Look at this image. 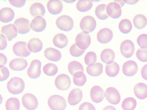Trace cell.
<instances>
[{"label": "cell", "instance_id": "6da1fadb", "mask_svg": "<svg viewBox=\"0 0 147 110\" xmlns=\"http://www.w3.org/2000/svg\"><path fill=\"white\" fill-rule=\"evenodd\" d=\"M25 88L23 80L18 77L11 78L7 84V88L11 94L18 95L22 93Z\"/></svg>", "mask_w": 147, "mask_h": 110}, {"label": "cell", "instance_id": "7a4b0ae2", "mask_svg": "<svg viewBox=\"0 0 147 110\" xmlns=\"http://www.w3.org/2000/svg\"><path fill=\"white\" fill-rule=\"evenodd\" d=\"M48 104L51 110H64L67 106V103L65 98L57 95L50 96L48 99Z\"/></svg>", "mask_w": 147, "mask_h": 110}, {"label": "cell", "instance_id": "3957f363", "mask_svg": "<svg viewBox=\"0 0 147 110\" xmlns=\"http://www.w3.org/2000/svg\"><path fill=\"white\" fill-rule=\"evenodd\" d=\"M56 24L57 28L61 30L68 32L73 28L74 22L69 16L63 15L59 17L57 19Z\"/></svg>", "mask_w": 147, "mask_h": 110}, {"label": "cell", "instance_id": "277c9868", "mask_svg": "<svg viewBox=\"0 0 147 110\" xmlns=\"http://www.w3.org/2000/svg\"><path fill=\"white\" fill-rule=\"evenodd\" d=\"M80 27L83 32L86 34L90 33L95 29L96 21L92 16L87 15L84 17L81 20Z\"/></svg>", "mask_w": 147, "mask_h": 110}, {"label": "cell", "instance_id": "5b68a950", "mask_svg": "<svg viewBox=\"0 0 147 110\" xmlns=\"http://www.w3.org/2000/svg\"><path fill=\"white\" fill-rule=\"evenodd\" d=\"M22 101L23 106L28 110H35L38 105L37 98L30 93L24 95L22 97Z\"/></svg>", "mask_w": 147, "mask_h": 110}, {"label": "cell", "instance_id": "8992f818", "mask_svg": "<svg viewBox=\"0 0 147 110\" xmlns=\"http://www.w3.org/2000/svg\"><path fill=\"white\" fill-rule=\"evenodd\" d=\"M55 83L56 87L58 89L61 91H65L70 87L71 80L67 75L62 74L56 77Z\"/></svg>", "mask_w": 147, "mask_h": 110}, {"label": "cell", "instance_id": "52a82bcc", "mask_svg": "<svg viewBox=\"0 0 147 110\" xmlns=\"http://www.w3.org/2000/svg\"><path fill=\"white\" fill-rule=\"evenodd\" d=\"M105 96L110 103L114 105L118 104L121 99V96L118 91L113 87H109L106 89Z\"/></svg>", "mask_w": 147, "mask_h": 110}, {"label": "cell", "instance_id": "ba28073f", "mask_svg": "<svg viewBox=\"0 0 147 110\" xmlns=\"http://www.w3.org/2000/svg\"><path fill=\"white\" fill-rule=\"evenodd\" d=\"M76 44L80 49H86L90 46L91 42L90 36L88 34L83 32L78 34L75 39Z\"/></svg>", "mask_w": 147, "mask_h": 110}, {"label": "cell", "instance_id": "9c48e42d", "mask_svg": "<svg viewBox=\"0 0 147 110\" xmlns=\"http://www.w3.org/2000/svg\"><path fill=\"white\" fill-rule=\"evenodd\" d=\"M28 48V45L26 42L19 41L14 44L13 47V50L14 53L17 56L26 57L31 54Z\"/></svg>", "mask_w": 147, "mask_h": 110}, {"label": "cell", "instance_id": "30bf717a", "mask_svg": "<svg viewBox=\"0 0 147 110\" xmlns=\"http://www.w3.org/2000/svg\"><path fill=\"white\" fill-rule=\"evenodd\" d=\"M41 62L39 60L36 59L32 60L27 71L29 77L34 79L39 78L41 74Z\"/></svg>", "mask_w": 147, "mask_h": 110}, {"label": "cell", "instance_id": "8fae6325", "mask_svg": "<svg viewBox=\"0 0 147 110\" xmlns=\"http://www.w3.org/2000/svg\"><path fill=\"white\" fill-rule=\"evenodd\" d=\"M120 50L121 54L125 58H129L133 55L135 46L133 42L131 40H126L121 44Z\"/></svg>", "mask_w": 147, "mask_h": 110}, {"label": "cell", "instance_id": "7c38bea8", "mask_svg": "<svg viewBox=\"0 0 147 110\" xmlns=\"http://www.w3.org/2000/svg\"><path fill=\"white\" fill-rule=\"evenodd\" d=\"M30 21L24 18L17 19L14 21V24L16 27L18 32L21 34H27L30 31Z\"/></svg>", "mask_w": 147, "mask_h": 110}, {"label": "cell", "instance_id": "4fadbf2b", "mask_svg": "<svg viewBox=\"0 0 147 110\" xmlns=\"http://www.w3.org/2000/svg\"><path fill=\"white\" fill-rule=\"evenodd\" d=\"M138 67L136 63L134 61L129 60L125 62L122 66V72L126 76L131 77L137 72Z\"/></svg>", "mask_w": 147, "mask_h": 110}, {"label": "cell", "instance_id": "5bb4252c", "mask_svg": "<svg viewBox=\"0 0 147 110\" xmlns=\"http://www.w3.org/2000/svg\"><path fill=\"white\" fill-rule=\"evenodd\" d=\"M106 8L108 15L112 18L117 19L121 16V7L118 3L115 2H111L107 5Z\"/></svg>", "mask_w": 147, "mask_h": 110}, {"label": "cell", "instance_id": "9a60e30c", "mask_svg": "<svg viewBox=\"0 0 147 110\" xmlns=\"http://www.w3.org/2000/svg\"><path fill=\"white\" fill-rule=\"evenodd\" d=\"M113 33L110 29L103 28L100 30L97 35L98 41L102 44L109 43L112 40L113 37Z\"/></svg>", "mask_w": 147, "mask_h": 110}, {"label": "cell", "instance_id": "2e32d148", "mask_svg": "<svg viewBox=\"0 0 147 110\" xmlns=\"http://www.w3.org/2000/svg\"><path fill=\"white\" fill-rule=\"evenodd\" d=\"M90 98L95 103L101 102L105 97L104 91L100 86L95 85L91 89L90 93Z\"/></svg>", "mask_w": 147, "mask_h": 110}, {"label": "cell", "instance_id": "e0dca14e", "mask_svg": "<svg viewBox=\"0 0 147 110\" xmlns=\"http://www.w3.org/2000/svg\"><path fill=\"white\" fill-rule=\"evenodd\" d=\"M83 97L82 91L78 88L72 89L69 93L67 99L69 104L71 106L78 104L82 100Z\"/></svg>", "mask_w": 147, "mask_h": 110}, {"label": "cell", "instance_id": "ac0fdd59", "mask_svg": "<svg viewBox=\"0 0 147 110\" xmlns=\"http://www.w3.org/2000/svg\"><path fill=\"white\" fill-rule=\"evenodd\" d=\"M47 23L45 19L42 17H35L32 21L30 26L31 28L36 32H41L46 28Z\"/></svg>", "mask_w": 147, "mask_h": 110}, {"label": "cell", "instance_id": "d6986e66", "mask_svg": "<svg viewBox=\"0 0 147 110\" xmlns=\"http://www.w3.org/2000/svg\"><path fill=\"white\" fill-rule=\"evenodd\" d=\"M1 33L4 35L9 41H10L18 35L17 28L12 24L3 26L1 29Z\"/></svg>", "mask_w": 147, "mask_h": 110}, {"label": "cell", "instance_id": "ffe728a7", "mask_svg": "<svg viewBox=\"0 0 147 110\" xmlns=\"http://www.w3.org/2000/svg\"><path fill=\"white\" fill-rule=\"evenodd\" d=\"M47 7L48 11L51 14L57 15L62 11L63 6L61 0H50L47 3Z\"/></svg>", "mask_w": 147, "mask_h": 110}, {"label": "cell", "instance_id": "44dd1931", "mask_svg": "<svg viewBox=\"0 0 147 110\" xmlns=\"http://www.w3.org/2000/svg\"><path fill=\"white\" fill-rule=\"evenodd\" d=\"M28 63L25 59L22 58L14 59L10 61L9 66L12 70L21 71L24 70L27 67Z\"/></svg>", "mask_w": 147, "mask_h": 110}, {"label": "cell", "instance_id": "7402d4cb", "mask_svg": "<svg viewBox=\"0 0 147 110\" xmlns=\"http://www.w3.org/2000/svg\"><path fill=\"white\" fill-rule=\"evenodd\" d=\"M0 20L3 23H7L11 21L15 17L13 10L8 7L2 8L0 11Z\"/></svg>", "mask_w": 147, "mask_h": 110}, {"label": "cell", "instance_id": "603a6c76", "mask_svg": "<svg viewBox=\"0 0 147 110\" xmlns=\"http://www.w3.org/2000/svg\"><path fill=\"white\" fill-rule=\"evenodd\" d=\"M44 55L48 60L54 62L59 61L62 57L61 54L59 50L51 47L45 50Z\"/></svg>", "mask_w": 147, "mask_h": 110}, {"label": "cell", "instance_id": "cb8c5ba5", "mask_svg": "<svg viewBox=\"0 0 147 110\" xmlns=\"http://www.w3.org/2000/svg\"><path fill=\"white\" fill-rule=\"evenodd\" d=\"M134 91L138 99H144L147 97V85L142 82L138 83L134 87Z\"/></svg>", "mask_w": 147, "mask_h": 110}, {"label": "cell", "instance_id": "d4e9b609", "mask_svg": "<svg viewBox=\"0 0 147 110\" xmlns=\"http://www.w3.org/2000/svg\"><path fill=\"white\" fill-rule=\"evenodd\" d=\"M103 65L100 63L92 64L88 65L86 70L88 74L91 76L96 77L100 75L103 72Z\"/></svg>", "mask_w": 147, "mask_h": 110}, {"label": "cell", "instance_id": "484cf974", "mask_svg": "<svg viewBox=\"0 0 147 110\" xmlns=\"http://www.w3.org/2000/svg\"><path fill=\"white\" fill-rule=\"evenodd\" d=\"M43 44L41 41L37 38L30 40L28 44V48L31 52L36 53L40 51L43 48Z\"/></svg>", "mask_w": 147, "mask_h": 110}, {"label": "cell", "instance_id": "4316f807", "mask_svg": "<svg viewBox=\"0 0 147 110\" xmlns=\"http://www.w3.org/2000/svg\"><path fill=\"white\" fill-rule=\"evenodd\" d=\"M68 42V39L66 36L62 33L56 34L53 39L54 45L59 48H63L66 47Z\"/></svg>", "mask_w": 147, "mask_h": 110}, {"label": "cell", "instance_id": "83f0119b", "mask_svg": "<svg viewBox=\"0 0 147 110\" xmlns=\"http://www.w3.org/2000/svg\"><path fill=\"white\" fill-rule=\"evenodd\" d=\"M30 12L31 15L34 17L39 16L43 17L45 13V10L42 4L39 3H35L30 7Z\"/></svg>", "mask_w": 147, "mask_h": 110}, {"label": "cell", "instance_id": "f1b7e54d", "mask_svg": "<svg viewBox=\"0 0 147 110\" xmlns=\"http://www.w3.org/2000/svg\"><path fill=\"white\" fill-rule=\"evenodd\" d=\"M100 58L103 62L109 64L113 62L115 58V54L111 49H106L101 52Z\"/></svg>", "mask_w": 147, "mask_h": 110}, {"label": "cell", "instance_id": "f546056e", "mask_svg": "<svg viewBox=\"0 0 147 110\" xmlns=\"http://www.w3.org/2000/svg\"><path fill=\"white\" fill-rule=\"evenodd\" d=\"M119 64L115 62L105 66L106 73L110 77H114L117 76L119 73Z\"/></svg>", "mask_w": 147, "mask_h": 110}, {"label": "cell", "instance_id": "4dcf8cb0", "mask_svg": "<svg viewBox=\"0 0 147 110\" xmlns=\"http://www.w3.org/2000/svg\"><path fill=\"white\" fill-rule=\"evenodd\" d=\"M133 22L135 27L138 30L144 28L147 24V19L144 15L142 14L137 15L134 17Z\"/></svg>", "mask_w": 147, "mask_h": 110}, {"label": "cell", "instance_id": "1f68e13d", "mask_svg": "<svg viewBox=\"0 0 147 110\" xmlns=\"http://www.w3.org/2000/svg\"><path fill=\"white\" fill-rule=\"evenodd\" d=\"M93 6L91 0H79L76 5L77 9L80 12H86L90 10Z\"/></svg>", "mask_w": 147, "mask_h": 110}, {"label": "cell", "instance_id": "d6a6232c", "mask_svg": "<svg viewBox=\"0 0 147 110\" xmlns=\"http://www.w3.org/2000/svg\"><path fill=\"white\" fill-rule=\"evenodd\" d=\"M87 80L86 77L83 72L78 71L73 75L74 84L78 87H81L85 85Z\"/></svg>", "mask_w": 147, "mask_h": 110}, {"label": "cell", "instance_id": "836d02e7", "mask_svg": "<svg viewBox=\"0 0 147 110\" xmlns=\"http://www.w3.org/2000/svg\"><path fill=\"white\" fill-rule=\"evenodd\" d=\"M136 106V100L132 97L125 99L121 104V107L123 110H134Z\"/></svg>", "mask_w": 147, "mask_h": 110}, {"label": "cell", "instance_id": "e575fe53", "mask_svg": "<svg viewBox=\"0 0 147 110\" xmlns=\"http://www.w3.org/2000/svg\"><path fill=\"white\" fill-rule=\"evenodd\" d=\"M5 106L6 110H19L20 103L18 98L11 97L6 101Z\"/></svg>", "mask_w": 147, "mask_h": 110}, {"label": "cell", "instance_id": "d590c367", "mask_svg": "<svg viewBox=\"0 0 147 110\" xmlns=\"http://www.w3.org/2000/svg\"><path fill=\"white\" fill-rule=\"evenodd\" d=\"M132 25L130 21L127 19H124L120 22L119 28L120 31L124 34H127L132 30Z\"/></svg>", "mask_w": 147, "mask_h": 110}, {"label": "cell", "instance_id": "8d00e7d4", "mask_svg": "<svg viewBox=\"0 0 147 110\" xmlns=\"http://www.w3.org/2000/svg\"><path fill=\"white\" fill-rule=\"evenodd\" d=\"M106 7V5L104 4L99 5L96 7L95 13L98 19L105 20L109 17L107 13Z\"/></svg>", "mask_w": 147, "mask_h": 110}, {"label": "cell", "instance_id": "74e56055", "mask_svg": "<svg viewBox=\"0 0 147 110\" xmlns=\"http://www.w3.org/2000/svg\"><path fill=\"white\" fill-rule=\"evenodd\" d=\"M68 69L70 74L72 75L78 71L84 72L83 65L77 61H73L70 62L68 65Z\"/></svg>", "mask_w": 147, "mask_h": 110}, {"label": "cell", "instance_id": "f35d334b", "mask_svg": "<svg viewBox=\"0 0 147 110\" xmlns=\"http://www.w3.org/2000/svg\"><path fill=\"white\" fill-rule=\"evenodd\" d=\"M57 66L55 64L48 63L43 67L44 73L49 76H53L56 74L58 71Z\"/></svg>", "mask_w": 147, "mask_h": 110}, {"label": "cell", "instance_id": "ab89813d", "mask_svg": "<svg viewBox=\"0 0 147 110\" xmlns=\"http://www.w3.org/2000/svg\"><path fill=\"white\" fill-rule=\"evenodd\" d=\"M84 60L85 63L87 65L95 63L97 60L96 54L92 51L88 52L85 56Z\"/></svg>", "mask_w": 147, "mask_h": 110}, {"label": "cell", "instance_id": "60d3db41", "mask_svg": "<svg viewBox=\"0 0 147 110\" xmlns=\"http://www.w3.org/2000/svg\"><path fill=\"white\" fill-rule=\"evenodd\" d=\"M85 52V50H82L78 48L76 44L72 45L69 48L70 54L74 57H78L81 56Z\"/></svg>", "mask_w": 147, "mask_h": 110}, {"label": "cell", "instance_id": "b9f144b4", "mask_svg": "<svg viewBox=\"0 0 147 110\" xmlns=\"http://www.w3.org/2000/svg\"><path fill=\"white\" fill-rule=\"evenodd\" d=\"M138 59L142 62H147V48H140L138 49L136 53Z\"/></svg>", "mask_w": 147, "mask_h": 110}, {"label": "cell", "instance_id": "7bdbcfd3", "mask_svg": "<svg viewBox=\"0 0 147 110\" xmlns=\"http://www.w3.org/2000/svg\"><path fill=\"white\" fill-rule=\"evenodd\" d=\"M137 42L141 48H147V34H142L140 35L137 38Z\"/></svg>", "mask_w": 147, "mask_h": 110}, {"label": "cell", "instance_id": "ee69618b", "mask_svg": "<svg viewBox=\"0 0 147 110\" xmlns=\"http://www.w3.org/2000/svg\"><path fill=\"white\" fill-rule=\"evenodd\" d=\"M0 81H3L7 80L9 76L8 69L4 66L0 65Z\"/></svg>", "mask_w": 147, "mask_h": 110}, {"label": "cell", "instance_id": "f6af8a7d", "mask_svg": "<svg viewBox=\"0 0 147 110\" xmlns=\"http://www.w3.org/2000/svg\"><path fill=\"white\" fill-rule=\"evenodd\" d=\"M79 110H96L95 107L88 102L82 103L79 106Z\"/></svg>", "mask_w": 147, "mask_h": 110}, {"label": "cell", "instance_id": "bcb514c9", "mask_svg": "<svg viewBox=\"0 0 147 110\" xmlns=\"http://www.w3.org/2000/svg\"><path fill=\"white\" fill-rule=\"evenodd\" d=\"M11 5L17 8H21L26 3V0H9Z\"/></svg>", "mask_w": 147, "mask_h": 110}, {"label": "cell", "instance_id": "7dc6e473", "mask_svg": "<svg viewBox=\"0 0 147 110\" xmlns=\"http://www.w3.org/2000/svg\"><path fill=\"white\" fill-rule=\"evenodd\" d=\"M0 50H3L6 49L7 46V42L5 36L0 34Z\"/></svg>", "mask_w": 147, "mask_h": 110}, {"label": "cell", "instance_id": "c3c4849f", "mask_svg": "<svg viewBox=\"0 0 147 110\" xmlns=\"http://www.w3.org/2000/svg\"><path fill=\"white\" fill-rule=\"evenodd\" d=\"M141 74L142 78L147 80V64L144 65L141 70Z\"/></svg>", "mask_w": 147, "mask_h": 110}, {"label": "cell", "instance_id": "681fc988", "mask_svg": "<svg viewBox=\"0 0 147 110\" xmlns=\"http://www.w3.org/2000/svg\"><path fill=\"white\" fill-rule=\"evenodd\" d=\"M7 61L6 56L3 54L0 53V65L4 66L6 65L7 63Z\"/></svg>", "mask_w": 147, "mask_h": 110}, {"label": "cell", "instance_id": "f907efd6", "mask_svg": "<svg viewBox=\"0 0 147 110\" xmlns=\"http://www.w3.org/2000/svg\"><path fill=\"white\" fill-rule=\"evenodd\" d=\"M138 0H124L125 3L127 4L133 5L136 4L138 1Z\"/></svg>", "mask_w": 147, "mask_h": 110}, {"label": "cell", "instance_id": "816d5d0a", "mask_svg": "<svg viewBox=\"0 0 147 110\" xmlns=\"http://www.w3.org/2000/svg\"><path fill=\"white\" fill-rule=\"evenodd\" d=\"M102 110H116V109L113 106L109 105L106 106Z\"/></svg>", "mask_w": 147, "mask_h": 110}, {"label": "cell", "instance_id": "f5cc1de1", "mask_svg": "<svg viewBox=\"0 0 147 110\" xmlns=\"http://www.w3.org/2000/svg\"><path fill=\"white\" fill-rule=\"evenodd\" d=\"M114 2L118 3L120 5L121 7H122L125 4V2L123 1H116L114 0Z\"/></svg>", "mask_w": 147, "mask_h": 110}, {"label": "cell", "instance_id": "db71d44e", "mask_svg": "<svg viewBox=\"0 0 147 110\" xmlns=\"http://www.w3.org/2000/svg\"><path fill=\"white\" fill-rule=\"evenodd\" d=\"M63 1L67 3H74V2H75L76 1H72V0H68V1Z\"/></svg>", "mask_w": 147, "mask_h": 110}]
</instances>
